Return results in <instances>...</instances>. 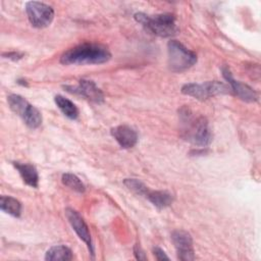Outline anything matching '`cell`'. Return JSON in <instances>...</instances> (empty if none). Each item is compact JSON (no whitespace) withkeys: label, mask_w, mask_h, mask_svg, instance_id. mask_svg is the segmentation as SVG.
<instances>
[{"label":"cell","mask_w":261,"mask_h":261,"mask_svg":"<svg viewBox=\"0 0 261 261\" xmlns=\"http://www.w3.org/2000/svg\"><path fill=\"white\" fill-rule=\"evenodd\" d=\"M111 58L109 50L100 44L83 43L65 51L61 57L62 64H100Z\"/></svg>","instance_id":"1"},{"label":"cell","mask_w":261,"mask_h":261,"mask_svg":"<svg viewBox=\"0 0 261 261\" xmlns=\"http://www.w3.org/2000/svg\"><path fill=\"white\" fill-rule=\"evenodd\" d=\"M179 117L186 140L199 147H207L211 143L212 133L204 116L195 117L189 107H182L179 111Z\"/></svg>","instance_id":"2"},{"label":"cell","mask_w":261,"mask_h":261,"mask_svg":"<svg viewBox=\"0 0 261 261\" xmlns=\"http://www.w3.org/2000/svg\"><path fill=\"white\" fill-rule=\"evenodd\" d=\"M135 19L141 23L144 29L153 35L167 38L175 35L178 32L175 16L169 13L149 15L143 12H138Z\"/></svg>","instance_id":"3"},{"label":"cell","mask_w":261,"mask_h":261,"mask_svg":"<svg viewBox=\"0 0 261 261\" xmlns=\"http://www.w3.org/2000/svg\"><path fill=\"white\" fill-rule=\"evenodd\" d=\"M167 53L168 67L174 72L184 71L192 67L197 62L196 53L189 50L176 40H171L168 42Z\"/></svg>","instance_id":"4"},{"label":"cell","mask_w":261,"mask_h":261,"mask_svg":"<svg viewBox=\"0 0 261 261\" xmlns=\"http://www.w3.org/2000/svg\"><path fill=\"white\" fill-rule=\"evenodd\" d=\"M7 102L10 109L19 115L29 127L38 128L42 124L43 119L41 112L20 95H9L7 97Z\"/></svg>","instance_id":"5"},{"label":"cell","mask_w":261,"mask_h":261,"mask_svg":"<svg viewBox=\"0 0 261 261\" xmlns=\"http://www.w3.org/2000/svg\"><path fill=\"white\" fill-rule=\"evenodd\" d=\"M181 92L182 94L194 97L198 100H206L216 95L230 93L231 90L228 85H225L221 82L212 81V82H206L203 84H196V83L186 84L182 86Z\"/></svg>","instance_id":"6"},{"label":"cell","mask_w":261,"mask_h":261,"mask_svg":"<svg viewBox=\"0 0 261 261\" xmlns=\"http://www.w3.org/2000/svg\"><path fill=\"white\" fill-rule=\"evenodd\" d=\"M25 12L31 24L37 29L47 28L51 24L54 18V9L50 5L43 2H27Z\"/></svg>","instance_id":"7"},{"label":"cell","mask_w":261,"mask_h":261,"mask_svg":"<svg viewBox=\"0 0 261 261\" xmlns=\"http://www.w3.org/2000/svg\"><path fill=\"white\" fill-rule=\"evenodd\" d=\"M65 216L71 225L72 229L75 231L77 237L87 245L89 251L91 254H94V245L92 242V237L89 230V227L82 217V215L73 210L72 208H66L65 209Z\"/></svg>","instance_id":"8"},{"label":"cell","mask_w":261,"mask_h":261,"mask_svg":"<svg viewBox=\"0 0 261 261\" xmlns=\"http://www.w3.org/2000/svg\"><path fill=\"white\" fill-rule=\"evenodd\" d=\"M171 240L179 260L190 261L195 259L193 239L188 231L182 229L174 230L171 233Z\"/></svg>","instance_id":"9"},{"label":"cell","mask_w":261,"mask_h":261,"mask_svg":"<svg viewBox=\"0 0 261 261\" xmlns=\"http://www.w3.org/2000/svg\"><path fill=\"white\" fill-rule=\"evenodd\" d=\"M65 88L68 92L81 95L90 101L96 103H102L104 101V95L102 91L93 81L81 80L77 86H66Z\"/></svg>","instance_id":"10"},{"label":"cell","mask_w":261,"mask_h":261,"mask_svg":"<svg viewBox=\"0 0 261 261\" xmlns=\"http://www.w3.org/2000/svg\"><path fill=\"white\" fill-rule=\"evenodd\" d=\"M222 74L224 76V79L227 81L228 86L230 87L231 92H233L239 98H241L242 100L246 101V102H255L258 99V95L257 93L248 85L243 84L239 81H236L229 69L227 67H223L222 68Z\"/></svg>","instance_id":"11"},{"label":"cell","mask_w":261,"mask_h":261,"mask_svg":"<svg viewBox=\"0 0 261 261\" xmlns=\"http://www.w3.org/2000/svg\"><path fill=\"white\" fill-rule=\"evenodd\" d=\"M112 137L116 140L119 146L123 149H129L134 147L138 142L137 132L126 124H121L111 129Z\"/></svg>","instance_id":"12"},{"label":"cell","mask_w":261,"mask_h":261,"mask_svg":"<svg viewBox=\"0 0 261 261\" xmlns=\"http://www.w3.org/2000/svg\"><path fill=\"white\" fill-rule=\"evenodd\" d=\"M14 167L17 169L22 180L32 188H38L39 186V174L37 168L30 163L13 162Z\"/></svg>","instance_id":"13"},{"label":"cell","mask_w":261,"mask_h":261,"mask_svg":"<svg viewBox=\"0 0 261 261\" xmlns=\"http://www.w3.org/2000/svg\"><path fill=\"white\" fill-rule=\"evenodd\" d=\"M157 208H165L173 202V197L166 191H152L149 190L146 197Z\"/></svg>","instance_id":"14"},{"label":"cell","mask_w":261,"mask_h":261,"mask_svg":"<svg viewBox=\"0 0 261 261\" xmlns=\"http://www.w3.org/2000/svg\"><path fill=\"white\" fill-rule=\"evenodd\" d=\"M55 104L57 105V107L59 108V110L68 118L70 119H76L79 116V109L77 107L74 105L73 102H71L69 99L61 96V95H57L54 98Z\"/></svg>","instance_id":"15"},{"label":"cell","mask_w":261,"mask_h":261,"mask_svg":"<svg viewBox=\"0 0 261 261\" xmlns=\"http://www.w3.org/2000/svg\"><path fill=\"white\" fill-rule=\"evenodd\" d=\"M73 256H72L71 250L68 247L63 245L51 247L46 252V255H45V260H49V261H56V260L67 261V260H71Z\"/></svg>","instance_id":"16"},{"label":"cell","mask_w":261,"mask_h":261,"mask_svg":"<svg viewBox=\"0 0 261 261\" xmlns=\"http://www.w3.org/2000/svg\"><path fill=\"white\" fill-rule=\"evenodd\" d=\"M0 208L3 212L14 217H19L21 214V204L18 200L10 196H1Z\"/></svg>","instance_id":"17"},{"label":"cell","mask_w":261,"mask_h":261,"mask_svg":"<svg viewBox=\"0 0 261 261\" xmlns=\"http://www.w3.org/2000/svg\"><path fill=\"white\" fill-rule=\"evenodd\" d=\"M61 181L64 186L68 187L74 192L84 193L86 190V187L83 184V181L73 173H69V172L63 173L61 176Z\"/></svg>","instance_id":"18"},{"label":"cell","mask_w":261,"mask_h":261,"mask_svg":"<svg viewBox=\"0 0 261 261\" xmlns=\"http://www.w3.org/2000/svg\"><path fill=\"white\" fill-rule=\"evenodd\" d=\"M123 184L133 193H135L139 196H143V197H146V195L148 194V192L150 190L144 182H142L141 180H139L137 178H125Z\"/></svg>","instance_id":"19"},{"label":"cell","mask_w":261,"mask_h":261,"mask_svg":"<svg viewBox=\"0 0 261 261\" xmlns=\"http://www.w3.org/2000/svg\"><path fill=\"white\" fill-rule=\"evenodd\" d=\"M153 254L157 260H169V257L164 253V251L158 247L153 249Z\"/></svg>","instance_id":"20"},{"label":"cell","mask_w":261,"mask_h":261,"mask_svg":"<svg viewBox=\"0 0 261 261\" xmlns=\"http://www.w3.org/2000/svg\"><path fill=\"white\" fill-rule=\"evenodd\" d=\"M23 54L22 53H18V52H8V53H4L3 57L5 58H9L12 60H18L20 58H22Z\"/></svg>","instance_id":"21"},{"label":"cell","mask_w":261,"mask_h":261,"mask_svg":"<svg viewBox=\"0 0 261 261\" xmlns=\"http://www.w3.org/2000/svg\"><path fill=\"white\" fill-rule=\"evenodd\" d=\"M134 254H135L136 258L139 259V260H146L147 259V257L145 256L144 252L142 251V249L138 245L135 246V248H134Z\"/></svg>","instance_id":"22"}]
</instances>
